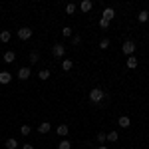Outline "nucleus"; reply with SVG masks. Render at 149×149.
I'll return each instance as SVG.
<instances>
[{"label": "nucleus", "mask_w": 149, "mask_h": 149, "mask_svg": "<svg viewBox=\"0 0 149 149\" xmlns=\"http://www.w3.org/2000/svg\"><path fill=\"white\" fill-rule=\"evenodd\" d=\"M92 6H93L92 0H81V2H80V10L81 12H90V10H92Z\"/></svg>", "instance_id": "6e6552de"}, {"label": "nucleus", "mask_w": 149, "mask_h": 149, "mask_svg": "<svg viewBox=\"0 0 149 149\" xmlns=\"http://www.w3.org/2000/svg\"><path fill=\"white\" fill-rule=\"evenodd\" d=\"M117 139H119L117 131H109V133H107V141H117Z\"/></svg>", "instance_id": "412c9836"}, {"label": "nucleus", "mask_w": 149, "mask_h": 149, "mask_svg": "<svg viewBox=\"0 0 149 149\" xmlns=\"http://www.w3.org/2000/svg\"><path fill=\"white\" fill-rule=\"evenodd\" d=\"M32 76V70L30 68H20V72H18V80H28Z\"/></svg>", "instance_id": "423d86ee"}, {"label": "nucleus", "mask_w": 149, "mask_h": 149, "mask_svg": "<svg viewBox=\"0 0 149 149\" xmlns=\"http://www.w3.org/2000/svg\"><path fill=\"white\" fill-rule=\"evenodd\" d=\"M113 16H115V10L113 8H105V10H103V20H107V22H111V20H113Z\"/></svg>", "instance_id": "0eeeda50"}, {"label": "nucleus", "mask_w": 149, "mask_h": 149, "mask_svg": "<svg viewBox=\"0 0 149 149\" xmlns=\"http://www.w3.org/2000/svg\"><path fill=\"white\" fill-rule=\"evenodd\" d=\"M10 38H12V34L8 32V30H2V32H0V42L6 44V42H10Z\"/></svg>", "instance_id": "f8f14e48"}, {"label": "nucleus", "mask_w": 149, "mask_h": 149, "mask_svg": "<svg viewBox=\"0 0 149 149\" xmlns=\"http://www.w3.org/2000/svg\"><path fill=\"white\" fill-rule=\"evenodd\" d=\"M121 52H123L125 56H131V54L135 52V42H131V40H125V42H123V46H121Z\"/></svg>", "instance_id": "f03ea898"}, {"label": "nucleus", "mask_w": 149, "mask_h": 149, "mask_svg": "<svg viewBox=\"0 0 149 149\" xmlns=\"http://www.w3.org/2000/svg\"><path fill=\"white\" fill-rule=\"evenodd\" d=\"M80 40H81L80 36H72V44H80Z\"/></svg>", "instance_id": "cd10ccee"}, {"label": "nucleus", "mask_w": 149, "mask_h": 149, "mask_svg": "<svg viewBox=\"0 0 149 149\" xmlns=\"http://www.w3.org/2000/svg\"><path fill=\"white\" fill-rule=\"evenodd\" d=\"M22 149H34V145H32V143H24Z\"/></svg>", "instance_id": "c85d7f7f"}, {"label": "nucleus", "mask_w": 149, "mask_h": 149, "mask_svg": "<svg viewBox=\"0 0 149 149\" xmlns=\"http://www.w3.org/2000/svg\"><path fill=\"white\" fill-rule=\"evenodd\" d=\"M103 95H105V93H103V90H100V88H93L92 92H90V100H92L93 103H100L103 100Z\"/></svg>", "instance_id": "f257e3e1"}, {"label": "nucleus", "mask_w": 149, "mask_h": 149, "mask_svg": "<svg viewBox=\"0 0 149 149\" xmlns=\"http://www.w3.org/2000/svg\"><path fill=\"white\" fill-rule=\"evenodd\" d=\"M4 145H6V149H16L18 147V141H16L14 137H8L6 141H4Z\"/></svg>", "instance_id": "1a4fd4ad"}, {"label": "nucleus", "mask_w": 149, "mask_h": 149, "mask_svg": "<svg viewBox=\"0 0 149 149\" xmlns=\"http://www.w3.org/2000/svg\"><path fill=\"white\" fill-rule=\"evenodd\" d=\"M52 54L56 58H64V54H66V48L62 46V44H54V48H52Z\"/></svg>", "instance_id": "20e7f679"}, {"label": "nucleus", "mask_w": 149, "mask_h": 149, "mask_svg": "<svg viewBox=\"0 0 149 149\" xmlns=\"http://www.w3.org/2000/svg\"><path fill=\"white\" fill-rule=\"evenodd\" d=\"M62 34L66 36V38H72V28H68V26H66V28L62 30Z\"/></svg>", "instance_id": "393cba45"}, {"label": "nucleus", "mask_w": 149, "mask_h": 149, "mask_svg": "<svg viewBox=\"0 0 149 149\" xmlns=\"http://www.w3.org/2000/svg\"><path fill=\"white\" fill-rule=\"evenodd\" d=\"M107 46H109V40H107V38H103L102 42H100V48H102V50H107Z\"/></svg>", "instance_id": "5701e85b"}, {"label": "nucleus", "mask_w": 149, "mask_h": 149, "mask_svg": "<svg viewBox=\"0 0 149 149\" xmlns=\"http://www.w3.org/2000/svg\"><path fill=\"white\" fill-rule=\"evenodd\" d=\"M105 139H107V135H105L103 131H100V133H97V141H100V143H103Z\"/></svg>", "instance_id": "a878e982"}, {"label": "nucleus", "mask_w": 149, "mask_h": 149, "mask_svg": "<svg viewBox=\"0 0 149 149\" xmlns=\"http://www.w3.org/2000/svg\"><path fill=\"white\" fill-rule=\"evenodd\" d=\"M74 68V62H72V60H64V62H62V70H64V72H68V70H72Z\"/></svg>", "instance_id": "f3484780"}, {"label": "nucleus", "mask_w": 149, "mask_h": 149, "mask_svg": "<svg viewBox=\"0 0 149 149\" xmlns=\"http://www.w3.org/2000/svg\"><path fill=\"white\" fill-rule=\"evenodd\" d=\"M38 60H40V54L38 52H30V62L32 64H38Z\"/></svg>", "instance_id": "aec40b11"}, {"label": "nucleus", "mask_w": 149, "mask_h": 149, "mask_svg": "<svg viewBox=\"0 0 149 149\" xmlns=\"http://www.w3.org/2000/svg\"><path fill=\"white\" fill-rule=\"evenodd\" d=\"M56 131H58V135H60V137H66V135H68V131H70V127L66 125V123H62Z\"/></svg>", "instance_id": "9d476101"}, {"label": "nucleus", "mask_w": 149, "mask_h": 149, "mask_svg": "<svg viewBox=\"0 0 149 149\" xmlns=\"http://www.w3.org/2000/svg\"><path fill=\"white\" fill-rule=\"evenodd\" d=\"M58 149H72V143H70L68 139H62V141L58 143Z\"/></svg>", "instance_id": "a211bd4d"}, {"label": "nucleus", "mask_w": 149, "mask_h": 149, "mask_svg": "<svg viewBox=\"0 0 149 149\" xmlns=\"http://www.w3.org/2000/svg\"><path fill=\"white\" fill-rule=\"evenodd\" d=\"M50 129H52V125H50L48 121H44V123H40V125H38V131H40V133H48Z\"/></svg>", "instance_id": "4468645a"}, {"label": "nucleus", "mask_w": 149, "mask_h": 149, "mask_svg": "<svg viewBox=\"0 0 149 149\" xmlns=\"http://www.w3.org/2000/svg\"><path fill=\"white\" fill-rule=\"evenodd\" d=\"M10 81H12L10 72H0V84H2V86H6V84H10Z\"/></svg>", "instance_id": "39448f33"}, {"label": "nucleus", "mask_w": 149, "mask_h": 149, "mask_svg": "<svg viewBox=\"0 0 149 149\" xmlns=\"http://www.w3.org/2000/svg\"><path fill=\"white\" fill-rule=\"evenodd\" d=\"M20 131H22V135H30L32 127H30V125H22V127H20Z\"/></svg>", "instance_id": "4be33fe9"}, {"label": "nucleus", "mask_w": 149, "mask_h": 149, "mask_svg": "<svg viewBox=\"0 0 149 149\" xmlns=\"http://www.w3.org/2000/svg\"><path fill=\"white\" fill-rule=\"evenodd\" d=\"M127 68H129V70H135V68H137V58H133V56L127 58Z\"/></svg>", "instance_id": "ddd939ff"}, {"label": "nucleus", "mask_w": 149, "mask_h": 149, "mask_svg": "<svg viewBox=\"0 0 149 149\" xmlns=\"http://www.w3.org/2000/svg\"><path fill=\"white\" fill-rule=\"evenodd\" d=\"M66 12H68V14H74V12H76V4H72V2H70L68 6H66Z\"/></svg>", "instance_id": "b1692460"}, {"label": "nucleus", "mask_w": 149, "mask_h": 149, "mask_svg": "<svg viewBox=\"0 0 149 149\" xmlns=\"http://www.w3.org/2000/svg\"><path fill=\"white\" fill-rule=\"evenodd\" d=\"M117 123H119V127H125V129H127L129 125H131V121H129V117H127V115H121Z\"/></svg>", "instance_id": "9b49d317"}, {"label": "nucleus", "mask_w": 149, "mask_h": 149, "mask_svg": "<svg viewBox=\"0 0 149 149\" xmlns=\"http://www.w3.org/2000/svg\"><path fill=\"white\" fill-rule=\"evenodd\" d=\"M137 20H139V22H147V20H149V12L147 10H141L137 14Z\"/></svg>", "instance_id": "2eb2a0df"}, {"label": "nucleus", "mask_w": 149, "mask_h": 149, "mask_svg": "<svg viewBox=\"0 0 149 149\" xmlns=\"http://www.w3.org/2000/svg\"><path fill=\"white\" fill-rule=\"evenodd\" d=\"M38 78H40V80H48V78H50V70H40Z\"/></svg>", "instance_id": "6ab92c4d"}, {"label": "nucleus", "mask_w": 149, "mask_h": 149, "mask_svg": "<svg viewBox=\"0 0 149 149\" xmlns=\"http://www.w3.org/2000/svg\"><path fill=\"white\" fill-rule=\"evenodd\" d=\"M14 60H16V54H14V52H10V50H8V52H6V54H4V62H8V64H12V62H14Z\"/></svg>", "instance_id": "dca6fc26"}, {"label": "nucleus", "mask_w": 149, "mask_h": 149, "mask_svg": "<svg viewBox=\"0 0 149 149\" xmlns=\"http://www.w3.org/2000/svg\"><path fill=\"white\" fill-rule=\"evenodd\" d=\"M97 149H107V147H103V145H102V147H97Z\"/></svg>", "instance_id": "c756f323"}, {"label": "nucleus", "mask_w": 149, "mask_h": 149, "mask_svg": "<svg viewBox=\"0 0 149 149\" xmlns=\"http://www.w3.org/2000/svg\"><path fill=\"white\" fill-rule=\"evenodd\" d=\"M100 26H102L103 30H105V28H107V26H109V22H107V20H103V18H102V20H100Z\"/></svg>", "instance_id": "bb28decb"}, {"label": "nucleus", "mask_w": 149, "mask_h": 149, "mask_svg": "<svg viewBox=\"0 0 149 149\" xmlns=\"http://www.w3.org/2000/svg\"><path fill=\"white\" fill-rule=\"evenodd\" d=\"M18 38H20V40H28V38H32V30H30L28 26L20 28V30H18Z\"/></svg>", "instance_id": "7ed1b4c3"}]
</instances>
